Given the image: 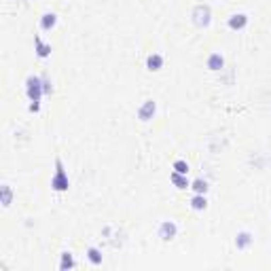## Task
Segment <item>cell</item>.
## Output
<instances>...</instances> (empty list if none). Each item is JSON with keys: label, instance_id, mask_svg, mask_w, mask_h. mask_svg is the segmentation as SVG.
Segmentation results:
<instances>
[{"label": "cell", "instance_id": "cell-13", "mask_svg": "<svg viewBox=\"0 0 271 271\" xmlns=\"http://www.w3.org/2000/svg\"><path fill=\"white\" fill-rule=\"evenodd\" d=\"M189 206H191L195 212H204L207 207V197L201 193H193V197L189 199Z\"/></svg>", "mask_w": 271, "mask_h": 271}, {"label": "cell", "instance_id": "cell-10", "mask_svg": "<svg viewBox=\"0 0 271 271\" xmlns=\"http://www.w3.org/2000/svg\"><path fill=\"white\" fill-rule=\"evenodd\" d=\"M252 244H255V235L248 231V229L238 231V235H235V248H238V250H248Z\"/></svg>", "mask_w": 271, "mask_h": 271}, {"label": "cell", "instance_id": "cell-15", "mask_svg": "<svg viewBox=\"0 0 271 271\" xmlns=\"http://www.w3.org/2000/svg\"><path fill=\"white\" fill-rule=\"evenodd\" d=\"M0 204H2V207H9L13 204V189H11V184H7V182L0 187Z\"/></svg>", "mask_w": 271, "mask_h": 271}, {"label": "cell", "instance_id": "cell-3", "mask_svg": "<svg viewBox=\"0 0 271 271\" xmlns=\"http://www.w3.org/2000/svg\"><path fill=\"white\" fill-rule=\"evenodd\" d=\"M191 21H193L195 28H207V26H210L212 24V9H210V4H204V2L195 4V7L191 9Z\"/></svg>", "mask_w": 271, "mask_h": 271}, {"label": "cell", "instance_id": "cell-14", "mask_svg": "<svg viewBox=\"0 0 271 271\" xmlns=\"http://www.w3.org/2000/svg\"><path fill=\"white\" fill-rule=\"evenodd\" d=\"M170 180L176 189H191V180L187 178V174H178V172H172Z\"/></svg>", "mask_w": 271, "mask_h": 271}, {"label": "cell", "instance_id": "cell-19", "mask_svg": "<svg viewBox=\"0 0 271 271\" xmlns=\"http://www.w3.org/2000/svg\"><path fill=\"white\" fill-rule=\"evenodd\" d=\"M43 77V89H45V96H51L53 94V85H51V79L47 77V74H40Z\"/></svg>", "mask_w": 271, "mask_h": 271}, {"label": "cell", "instance_id": "cell-8", "mask_svg": "<svg viewBox=\"0 0 271 271\" xmlns=\"http://www.w3.org/2000/svg\"><path fill=\"white\" fill-rule=\"evenodd\" d=\"M206 66H207V70H212V72H223L224 70V55L221 51H212V53L206 57Z\"/></svg>", "mask_w": 271, "mask_h": 271}, {"label": "cell", "instance_id": "cell-5", "mask_svg": "<svg viewBox=\"0 0 271 271\" xmlns=\"http://www.w3.org/2000/svg\"><path fill=\"white\" fill-rule=\"evenodd\" d=\"M248 24H250V17H248V13H231L227 17V28L233 32H239V30H246Z\"/></svg>", "mask_w": 271, "mask_h": 271}, {"label": "cell", "instance_id": "cell-2", "mask_svg": "<svg viewBox=\"0 0 271 271\" xmlns=\"http://www.w3.org/2000/svg\"><path fill=\"white\" fill-rule=\"evenodd\" d=\"M51 189L55 193H66L70 189V178H68V172L64 168V161L60 157H55V172L51 176Z\"/></svg>", "mask_w": 271, "mask_h": 271}, {"label": "cell", "instance_id": "cell-12", "mask_svg": "<svg viewBox=\"0 0 271 271\" xmlns=\"http://www.w3.org/2000/svg\"><path fill=\"white\" fill-rule=\"evenodd\" d=\"M85 255H87V261H89L91 265H94V267H100V265L104 263V255H102V250H100V248H96V246H89Z\"/></svg>", "mask_w": 271, "mask_h": 271}, {"label": "cell", "instance_id": "cell-4", "mask_svg": "<svg viewBox=\"0 0 271 271\" xmlns=\"http://www.w3.org/2000/svg\"><path fill=\"white\" fill-rule=\"evenodd\" d=\"M157 235L161 241H172L176 239L178 235V224L174 221H161L159 223V229H157Z\"/></svg>", "mask_w": 271, "mask_h": 271}, {"label": "cell", "instance_id": "cell-1", "mask_svg": "<svg viewBox=\"0 0 271 271\" xmlns=\"http://www.w3.org/2000/svg\"><path fill=\"white\" fill-rule=\"evenodd\" d=\"M26 96H28V100H30L28 111L38 112L40 111V100H43V96H45L43 77H38V74H28L26 77Z\"/></svg>", "mask_w": 271, "mask_h": 271}, {"label": "cell", "instance_id": "cell-18", "mask_svg": "<svg viewBox=\"0 0 271 271\" xmlns=\"http://www.w3.org/2000/svg\"><path fill=\"white\" fill-rule=\"evenodd\" d=\"M172 170L178 172V174H189V163L184 159H176L174 163H172Z\"/></svg>", "mask_w": 271, "mask_h": 271}, {"label": "cell", "instance_id": "cell-17", "mask_svg": "<svg viewBox=\"0 0 271 271\" xmlns=\"http://www.w3.org/2000/svg\"><path fill=\"white\" fill-rule=\"evenodd\" d=\"M207 189H210V184H207L206 178H197V180H193V182H191V191H193V193L206 195V193H207Z\"/></svg>", "mask_w": 271, "mask_h": 271}, {"label": "cell", "instance_id": "cell-11", "mask_svg": "<svg viewBox=\"0 0 271 271\" xmlns=\"http://www.w3.org/2000/svg\"><path fill=\"white\" fill-rule=\"evenodd\" d=\"M55 26H57V13H53V11H45L38 19V28L43 32H51Z\"/></svg>", "mask_w": 271, "mask_h": 271}, {"label": "cell", "instance_id": "cell-7", "mask_svg": "<svg viewBox=\"0 0 271 271\" xmlns=\"http://www.w3.org/2000/svg\"><path fill=\"white\" fill-rule=\"evenodd\" d=\"M51 51H53V47H51L47 40H43L40 34H34V53H36L38 60H47L51 55Z\"/></svg>", "mask_w": 271, "mask_h": 271}, {"label": "cell", "instance_id": "cell-9", "mask_svg": "<svg viewBox=\"0 0 271 271\" xmlns=\"http://www.w3.org/2000/svg\"><path fill=\"white\" fill-rule=\"evenodd\" d=\"M146 70L148 72H159L161 68H163V64H165V57L161 55V53H157V51H153V53H148L146 55Z\"/></svg>", "mask_w": 271, "mask_h": 271}, {"label": "cell", "instance_id": "cell-6", "mask_svg": "<svg viewBox=\"0 0 271 271\" xmlns=\"http://www.w3.org/2000/svg\"><path fill=\"white\" fill-rule=\"evenodd\" d=\"M155 114H157V102L155 100H144L140 104V108H138V112H136V117L142 121V123H148Z\"/></svg>", "mask_w": 271, "mask_h": 271}, {"label": "cell", "instance_id": "cell-16", "mask_svg": "<svg viewBox=\"0 0 271 271\" xmlns=\"http://www.w3.org/2000/svg\"><path fill=\"white\" fill-rule=\"evenodd\" d=\"M74 267H77V261H74L72 252H62L60 255V269L66 271V269H74Z\"/></svg>", "mask_w": 271, "mask_h": 271}]
</instances>
